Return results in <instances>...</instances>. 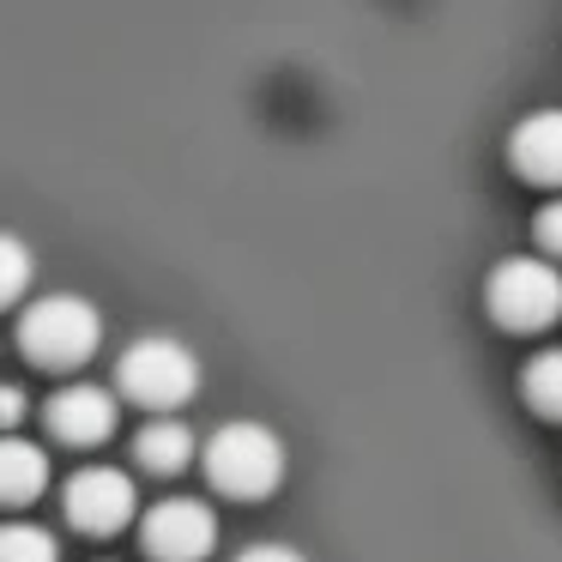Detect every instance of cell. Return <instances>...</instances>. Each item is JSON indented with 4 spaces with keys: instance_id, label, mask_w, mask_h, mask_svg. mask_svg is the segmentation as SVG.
<instances>
[{
    "instance_id": "4",
    "label": "cell",
    "mask_w": 562,
    "mask_h": 562,
    "mask_svg": "<svg viewBox=\"0 0 562 562\" xmlns=\"http://www.w3.org/2000/svg\"><path fill=\"white\" fill-rule=\"evenodd\" d=\"M484 303L496 315V327L508 333H544L562 321V272L538 255H514L490 272Z\"/></svg>"
},
{
    "instance_id": "6",
    "label": "cell",
    "mask_w": 562,
    "mask_h": 562,
    "mask_svg": "<svg viewBox=\"0 0 562 562\" xmlns=\"http://www.w3.org/2000/svg\"><path fill=\"white\" fill-rule=\"evenodd\" d=\"M61 508H67V520H74L79 532L110 538V532H122V526L134 520L139 496H134V477L127 472H115V465H86V472L67 477Z\"/></svg>"
},
{
    "instance_id": "2",
    "label": "cell",
    "mask_w": 562,
    "mask_h": 562,
    "mask_svg": "<svg viewBox=\"0 0 562 562\" xmlns=\"http://www.w3.org/2000/svg\"><path fill=\"white\" fill-rule=\"evenodd\" d=\"M200 465H206L212 490L218 496H236V502H260L272 496V490L284 484V441L272 436L267 424H224L218 436L206 441V453H200Z\"/></svg>"
},
{
    "instance_id": "10",
    "label": "cell",
    "mask_w": 562,
    "mask_h": 562,
    "mask_svg": "<svg viewBox=\"0 0 562 562\" xmlns=\"http://www.w3.org/2000/svg\"><path fill=\"white\" fill-rule=\"evenodd\" d=\"M134 460L146 465V472H158V477H176L188 460H194V436H188L176 417H158V424H146L134 436Z\"/></svg>"
},
{
    "instance_id": "14",
    "label": "cell",
    "mask_w": 562,
    "mask_h": 562,
    "mask_svg": "<svg viewBox=\"0 0 562 562\" xmlns=\"http://www.w3.org/2000/svg\"><path fill=\"white\" fill-rule=\"evenodd\" d=\"M538 243H544V255L562 260V200H550V206L538 212Z\"/></svg>"
},
{
    "instance_id": "12",
    "label": "cell",
    "mask_w": 562,
    "mask_h": 562,
    "mask_svg": "<svg viewBox=\"0 0 562 562\" xmlns=\"http://www.w3.org/2000/svg\"><path fill=\"white\" fill-rule=\"evenodd\" d=\"M0 562H61V544L31 520H7L0 526Z\"/></svg>"
},
{
    "instance_id": "5",
    "label": "cell",
    "mask_w": 562,
    "mask_h": 562,
    "mask_svg": "<svg viewBox=\"0 0 562 562\" xmlns=\"http://www.w3.org/2000/svg\"><path fill=\"white\" fill-rule=\"evenodd\" d=\"M139 544H146L151 562H206L218 550V514L194 496H170L146 514Z\"/></svg>"
},
{
    "instance_id": "1",
    "label": "cell",
    "mask_w": 562,
    "mask_h": 562,
    "mask_svg": "<svg viewBox=\"0 0 562 562\" xmlns=\"http://www.w3.org/2000/svg\"><path fill=\"white\" fill-rule=\"evenodd\" d=\"M98 345H103V315H98V303H86L74 291L37 296L19 315V351L37 369H79Z\"/></svg>"
},
{
    "instance_id": "16",
    "label": "cell",
    "mask_w": 562,
    "mask_h": 562,
    "mask_svg": "<svg viewBox=\"0 0 562 562\" xmlns=\"http://www.w3.org/2000/svg\"><path fill=\"white\" fill-rule=\"evenodd\" d=\"M236 562H308L303 550H291V544H248Z\"/></svg>"
},
{
    "instance_id": "13",
    "label": "cell",
    "mask_w": 562,
    "mask_h": 562,
    "mask_svg": "<svg viewBox=\"0 0 562 562\" xmlns=\"http://www.w3.org/2000/svg\"><path fill=\"white\" fill-rule=\"evenodd\" d=\"M31 272H37V260H31V248L19 243L13 231H0V308H13L19 296L31 291Z\"/></svg>"
},
{
    "instance_id": "3",
    "label": "cell",
    "mask_w": 562,
    "mask_h": 562,
    "mask_svg": "<svg viewBox=\"0 0 562 562\" xmlns=\"http://www.w3.org/2000/svg\"><path fill=\"white\" fill-rule=\"evenodd\" d=\"M115 387H122V400L146 405V412H176L200 393V357L170 333H151V339H134L122 351Z\"/></svg>"
},
{
    "instance_id": "15",
    "label": "cell",
    "mask_w": 562,
    "mask_h": 562,
    "mask_svg": "<svg viewBox=\"0 0 562 562\" xmlns=\"http://www.w3.org/2000/svg\"><path fill=\"white\" fill-rule=\"evenodd\" d=\"M19 417H25V393H19L13 381H0V436H7Z\"/></svg>"
},
{
    "instance_id": "7",
    "label": "cell",
    "mask_w": 562,
    "mask_h": 562,
    "mask_svg": "<svg viewBox=\"0 0 562 562\" xmlns=\"http://www.w3.org/2000/svg\"><path fill=\"white\" fill-rule=\"evenodd\" d=\"M115 424H122V405L98 381H74V387H61L49 400V429L67 448H98V441L115 436Z\"/></svg>"
},
{
    "instance_id": "8",
    "label": "cell",
    "mask_w": 562,
    "mask_h": 562,
    "mask_svg": "<svg viewBox=\"0 0 562 562\" xmlns=\"http://www.w3.org/2000/svg\"><path fill=\"white\" fill-rule=\"evenodd\" d=\"M508 164L532 188H562V110H532L508 134Z\"/></svg>"
},
{
    "instance_id": "11",
    "label": "cell",
    "mask_w": 562,
    "mask_h": 562,
    "mask_svg": "<svg viewBox=\"0 0 562 562\" xmlns=\"http://www.w3.org/2000/svg\"><path fill=\"white\" fill-rule=\"evenodd\" d=\"M520 393H526V405H532L538 417L562 424V345H550V351H538L532 363H526Z\"/></svg>"
},
{
    "instance_id": "9",
    "label": "cell",
    "mask_w": 562,
    "mask_h": 562,
    "mask_svg": "<svg viewBox=\"0 0 562 562\" xmlns=\"http://www.w3.org/2000/svg\"><path fill=\"white\" fill-rule=\"evenodd\" d=\"M49 484V453L25 436H0V508H25Z\"/></svg>"
}]
</instances>
